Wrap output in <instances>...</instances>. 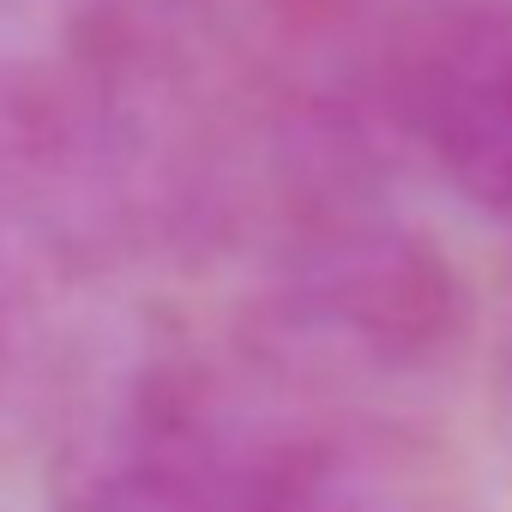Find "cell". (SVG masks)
Masks as SVG:
<instances>
[{"label": "cell", "instance_id": "cell-1", "mask_svg": "<svg viewBox=\"0 0 512 512\" xmlns=\"http://www.w3.org/2000/svg\"><path fill=\"white\" fill-rule=\"evenodd\" d=\"M392 109L434 175L512 217V0H434L392 49Z\"/></svg>", "mask_w": 512, "mask_h": 512}, {"label": "cell", "instance_id": "cell-2", "mask_svg": "<svg viewBox=\"0 0 512 512\" xmlns=\"http://www.w3.org/2000/svg\"><path fill=\"white\" fill-rule=\"evenodd\" d=\"M85 512H338L320 470L217 428L181 398L121 422L85 482Z\"/></svg>", "mask_w": 512, "mask_h": 512}, {"label": "cell", "instance_id": "cell-3", "mask_svg": "<svg viewBox=\"0 0 512 512\" xmlns=\"http://www.w3.org/2000/svg\"><path fill=\"white\" fill-rule=\"evenodd\" d=\"M446 272L404 235L362 229L320 253L314 266V308L332 326H350L374 350L428 344L446 326Z\"/></svg>", "mask_w": 512, "mask_h": 512}, {"label": "cell", "instance_id": "cell-4", "mask_svg": "<svg viewBox=\"0 0 512 512\" xmlns=\"http://www.w3.org/2000/svg\"><path fill=\"white\" fill-rule=\"evenodd\" d=\"M500 416H506V440H512V326H506V350H500Z\"/></svg>", "mask_w": 512, "mask_h": 512}]
</instances>
